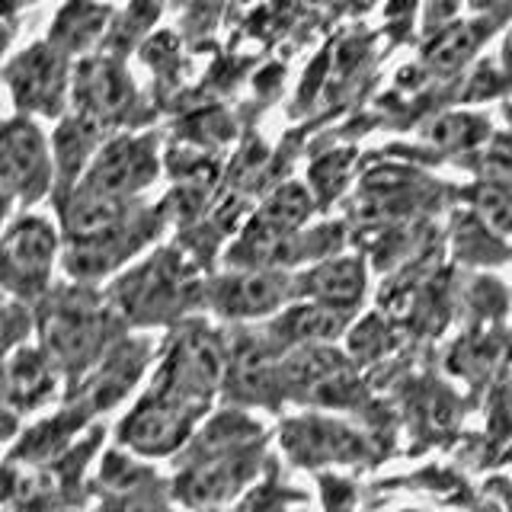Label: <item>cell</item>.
Here are the masks:
<instances>
[{"label":"cell","mask_w":512,"mask_h":512,"mask_svg":"<svg viewBox=\"0 0 512 512\" xmlns=\"http://www.w3.org/2000/svg\"><path fill=\"white\" fill-rule=\"evenodd\" d=\"M154 173L151 154L144 151V144H116L93 170V186L100 196H112V192H125L141 186Z\"/></svg>","instance_id":"6da1fadb"},{"label":"cell","mask_w":512,"mask_h":512,"mask_svg":"<svg viewBox=\"0 0 512 512\" xmlns=\"http://www.w3.org/2000/svg\"><path fill=\"white\" fill-rule=\"evenodd\" d=\"M55 253V237L45 228L42 221H23L7 240V266H10V279L23 276V279H42L48 263H52Z\"/></svg>","instance_id":"7a4b0ae2"},{"label":"cell","mask_w":512,"mask_h":512,"mask_svg":"<svg viewBox=\"0 0 512 512\" xmlns=\"http://www.w3.org/2000/svg\"><path fill=\"white\" fill-rule=\"evenodd\" d=\"M42 170V141L36 128L29 125H13L4 138V176L7 189L13 192L16 186H26L29 176Z\"/></svg>","instance_id":"3957f363"},{"label":"cell","mask_w":512,"mask_h":512,"mask_svg":"<svg viewBox=\"0 0 512 512\" xmlns=\"http://www.w3.org/2000/svg\"><path fill=\"white\" fill-rule=\"evenodd\" d=\"M16 90H20L23 103H58V90H61V68L58 61L42 52V48H36L20 68H16Z\"/></svg>","instance_id":"277c9868"},{"label":"cell","mask_w":512,"mask_h":512,"mask_svg":"<svg viewBox=\"0 0 512 512\" xmlns=\"http://www.w3.org/2000/svg\"><path fill=\"white\" fill-rule=\"evenodd\" d=\"M308 215V196L298 189V186H288L282 192H276V196L269 199L266 205V212H263V221H260V228L263 234H272V237H279L282 231L288 228H295V224Z\"/></svg>","instance_id":"5b68a950"},{"label":"cell","mask_w":512,"mask_h":512,"mask_svg":"<svg viewBox=\"0 0 512 512\" xmlns=\"http://www.w3.org/2000/svg\"><path fill=\"white\" fill-rule=\"evenodd\" d=\"M276 298H279L276 282L266 279V276H247V279H237L228 288V301H224V308L240 311V314H256V311L272 308Z\"/></svg>","instance_id":"8992f818"},{"label":"cell","mask_w":512,"mask_h":512,"mask_svg":"<svg viewBox=\"0 0 512 512\" xmlns=\"http://www.w3.org/2000/svg\"><path fill=\"white\" fill-rule=\"evenodd\" d=\"M180 436V420L167 410L141 413L132 423V442L141 448H170Z\"/></svg>","instance_id":"52a82bcc"},{"label":"cell","mask_w":512,"mask_h":512,"mask_svg":"<svg viewBox=\"0 0 512 512\" xmlns=\"http://www.w3.org/2000/svg\"><path fill=\"white\" fill-rule=\"evenodd\" d=\"M128 93V84L122 80V74L109 64H100L84 77V96L96 106V109H116Z\"/></svg>","instance_id":"ba28073f"},{"label":"cell","mask_w":512,"mask_h":512,"mask_svg":"<svg viewBox=\"0 0 512 512\" xmlns=\"http://www.w3.org/2000/svg\"><path fill=\"white\" fill-rule=\"evenodd\" d=\"M362 288V272L356 263H336V266H327L324 272H317V292L327 295V298H336V301H352L359 295Z\"/></svg>","instance_id":"9c48e42d"},{"label":"cell","mask_w":512,"mask_h":512,"mask_svg":"<svg viewBox=\"0 0 512 512\" xmlns=\"http://www.w3.org/2000/svg\"><path fill=\"white\" fill-rule=\"evenodd\" d=\"M480 212L496 231H512V192L506 189H484L480 192Z\"/></svg>","instance_id":"30bf717a"},{"label":"cell","mask_w":512,"mask_h":512,"mask_svg":"<svg viewBox=\"0 0 512 512\" xmlns=\"http://www.w3.org/2000/svg\"><path fill=\"white\" fill-rule=\"evenodd\" d=\"M471 48V36L468 32H458V36H452V39H445L436 52H432V61H439V64H455L464 52Z\"/></svg>","instance_id":"8fae6325"}]
</instances>
